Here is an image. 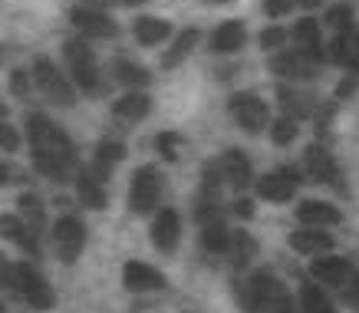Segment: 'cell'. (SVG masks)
Masks as SVG:
<instances>
[{
	"instance_id": "obj_1",
	"label": "cell",
	"mask_w": 359,
	"mask_h": 313,
	"mask_svg": "<svg viewBox=\"0 0 359 313\" xmlns=\"http://www.w3.org/2000/svg\"><path fill=\"white\" fill-rule=\"evenodd\" d=\"M27 139H30L33 168L50 182H73L79 168V155L63 126H56L46 112H27Z\"/></svg>"
},
{
	"instance_id": "obj_2",
	"label": "cell",
	"mask_w": 359,
	"mask_h": 313,
	"mask_svg": "<svg viewBox=\"0 0 359 313\" xmlns=\"http://www.w3.org/2000/svg\"><path fill=\"white\" fill-rule=\"evenodd\" d=\"M234 291H238V303L248 313H297L290 287L267 267H257L248 281H238Z\"/></svg>"
},
{
	"instance_id": "obj_3",
	"label": "cell",
	"mask_w": 359,
	"mask_h": 313,
	"mask_svg": "<svg viewBox=\"0 0 359 313\" xmlns=\"http://www.w3.org/2000/svg\"><path fill=\"white\" fill-rule=\"evenodd\" d=\"M0 274H4V284H7L30 310L46 313L56 307V291L50 287V281L40 274L36 264H30V260H4V270H0Z\"/></svg>"
},
{
	"instance_id": "obj_4",
	"label": "cell",
	"mask_w": 359,
	"mask_h": 313,
	"mask_svg": "<svg viewBox=\"0 0 359 313\" xmlns=\"http://www.w3.org/2000/svg\"><path fill=\"white\" fill-rule=\"evenodd\" d=\"M310 277L320 287L337 291L349 307L359 310V270L353 267V260L337 258V254H316L313 264H310Z\"/></svg>"
},
{
	"instance_id": "obj_5",
	"label": "cell",
	"mask_w": 359,
	"mask_h": 313,
	"mask_svg": "<svg viewBox=\"0 0 359 313\" xmlns=\"http://www.w3.org/2000/svg\"><path fill=\"white\" fill-rule=\"evenodd\" d=\"M63 60L69 69V83L83 89L86 96H99L102 93V73H99V60L93 53V46L86 44V36H73L63 44Z\"/></svg>"
},
{
	"instance_id": "obj_6",
	"label": "cell",
	"mask_w": 359,
	"mask_h": 313,
	"mask_svg": "<svg viewBox=\"0 0 359 313\" xmlns=\"http://www.w3.org/2000/svg\"><path fill=\"white\" fill-rule=\"evenodd\" d=\"M162 188H165V175L158 172V165H142L135 168L129 182V211L139 218H149L158 211L162 201Z\"/></svg>"
},
{
	"instance_id": "obj_7",
	"label": "cell",
	"mask_w": 359,
	"mask_h": 313,
	"mask_svg": "<svg viewBox=\"0 0 359 313\" xmlns=\"http://www.w3.org/2000/svg\"><path fill=\"white\" fill-rule=\"evenodd\" d=\"M30 76H33V86L40 89L50 102H56V106H63V109L76 106V86L69 83V76H66L63 69L53 63V60L36 56V60H33Z\"/></svg>"
},
{
	"instance_id": "obj_8",
	"label": "cell",
	"mask_w": 359,
	"mask_h": 313,
	"mask_svg": "<svg viewBox=\"0 0 359 313\" xmlns=\"http://www.w3.org/2000/svg\"><path fill=\"white\" fill-rule=\"evenodd\" d=\"M304 165H306V175H310L316 185H327V188H333V192H339V194L349 192L346 175H343L339 162L333 159V152H330L323 142H313V145H306Z\"/></svg>"
},
{
	"instance_id": "obj_9",
	"label": "cell",
	"mask_w": 359,
	"mask_h": 313,
	"mask_svg": "<svg viewBox=\"0 0 359 313\" xmlns=\"http://www.w3.org/2000/svg\"><path fill=\"white\" fill-rule=\"evenodd\" d=\"M228 112L231 119L238 122L244 132H250V135H261L271 126V106L257 93H231Z\"/></svg>"
},
{
	"instance_id": "obj_10",
	"label": "cell",
	"mask_w": 359,
	"mask_h": 313,
	"mask_svg": "<svg viewBox=\"0 0 359 313\" xmlns=\"http://www.w3.org/2000/svg\"><path fill=\"white\" fill-rule=\"evenodd\" d=\"M297 188H300V172L290 168V165H280V168H273V172L257 178V198L267 201V205H287V201H294Z\"/></svg>"
},
{
	"instance_id": "obj_11",
	"label": "cell",
	"mask_w": 359,
	"mask_h": 313,
	"mask_svg": "<svg viewBox=\"0 0 359 313\" xmlns=\"http://www.w3.org/2000/svg\"><path fill=\"white\" fill-rule=\"evenodd\" d=\"M53 248H56V258L63 264H76L83 248H86V227L79 221L76 215H63L56 218L53 225Z\"/></svg>"
},
{
	"instance_id": "obj_12",
	"label": "cell",
	"mask_w": 359,
	"mask_h": 313,
	"mask_svg": "<svg viewBox=\"0 0 359 313\" xmlns=\"http://www.w3.org/2000/svg\"><path fill=\"white\" fill-rule=\"evenodd\" d=\"M69 23L79 30V36H96V40H116L119 36V23L112 20L109 11H102V7L76 4L69 11Z\"/></svg>"
},
{
	"instance_id": "obj_13",
	"label": "cell",
	"mask_w": 359,
	"mask_h": 313,
	"mask_svg": "<svg viewBox=\"0 0 359 313\" xmlns=\"http://www.w3.org/2000/svg\"><path fill=\"white\" fill-rule=\"evenodd\" d=\"M122 284H126L129 293H162L165 287H168V277H165L158 267L145 264V260H126Z\"/></svg>"
},
{
	"instance_id": "obj_14",
	"label": "cell",
	"mask_w": 359,
	"mask_h": 313,
	"mask_svg": "<svg viewBox=\"0 0 359 313\" xmlns=\"http://www.w3.org/2000/svg\"><path fill=\"white\" fill-rule=\"evenodd\" d=\"M267 66H271L273 76H280L287 83H304V79H313L323 63H316V60H310V56L294 50V53H273L271 60H267Z\"/></svg>"
},
{
	"instance_id": "obj_15",
	"label": "cell",
	"mask_w": 359,
	"mask_h": 313,
	"mask_svg": "<svg viewBox=\"0 0 359 313\" xmlns=\"http://www.w3.org/2000/svg\"><path fill=\"white\" fill-rule=\"evenodd\" d=\"M215 165H218V172H221V182L231 185L234 192H244L254 182V168H250L248 152H241V149L221 152L218 159H215Z\"/></svg>"
},
{
	"instance_id": "obj_16",
	"label": "cell",
	"mask_w": 359,
	"mask_h": 313,
	"mask_svg": "<svg viewBox=\"0 0 359 313\" xmlns=\"http://www.w3.org/2000/svg\"><path fill=\"white\" fill-rule=\"evenodd\" d=\"M178 241H182V218L175 208H162L155 211L152 218V244L155 251L162 254H175L178 251Z\"/></svg>"
},
{
	"instance_id": "obj_17",
	"label": "cell",
	"mask_w": 359,
	"mask_h": 313,
	"mask_svg": "<svg viewBox=\"0 0 359 313\" xmlns=\"http://www.w3.org/2000/svg\"><path fill=\"white\" fill-rule=\"evenodd\" d=\"M0 238H7L13 248H20L33 260L40 258V234L20 215H0Z\"/></svg>"
},
{
	"instance_id": "obj_18",
	"label": "cell",
	"mask_w": 359,
	"mask_h": 313,
	"mask_svg": "<svg viewBox=\"0 0 359 313\" xmlns=\"http://www.w3.org/2000/svg\"><path fill=\"white\" fill-rule=\"evenodd\" d=\"M290 40H294V50L297 53L310 56V60H316V63H323L327 60V46H323V27L316 20H310V17H304V20L294 23V33H290Z\"/></svg>"
},
{
	"instance_id": "obj_19",
	"label": "cell",
	"mask_w": 359,
	"mask_h": 313,
	"mask_svg": "<svg viewBox=\"0 0 359 313\" xmlns=\"http://www.w3.org/2000/svg\"><path fill=\"white\" fill-rule=\"evenodd\" d=\"M277 102L283 106V116H294L297 122L300 119H310L316 112V96L310 93V89H300L297 83H280L277 86Z\"/></svg>"
},
{
	"instance_id": "obj_20",
	"label": "cell",
	"mask_w": 359,
	"mask_h": 313,
	"mask_svg": "<svg viewBox=\"0 0 359 313\" xmlns=\"http://www.w3.org/2000/svg\"><path fill=\"white\" fill-rule=\"evenodd\" d=\"M149 112H152V99L142 89H129L126 96L112 102V119L122 122V126H139V122L149 119Z\"/></svg>"
},
{
	"instance_id": "obj_21",
	"label": "cell",
	"mask_w": 359,
	"mask_h": 313,
	"mask_svg": "<svg viewBox=\"0 0 359 313\" xmlns=\"http://www.w3.org/2000/svg\"><path fill=\"white\" fill-rule=\"evenodd\" d=\"M126 142L122 139H116V135H106V139H99V145H96V152H93V175L96 178H102V182H109L112 178V172H116V165L126 159Z\"/></svg>"
},
{
	"instance_id": "obj_22",
	"label": "cell",
	"mask_w": 359,
	"mask_h": 313,
	"mask_svg": "<svg viewBox=\"0 0 359 313\" xmlns=\"http://www.w3.org/2000/svg\"><path fill=\"white\" fill-rule=\"evenodd\" d=\"M290 248L297 251V254H306V258H316V254H330V251L337 248V238L330 234L327 227H300V231H294L290 234Z\"/></svg>"
},
{
	"instance_id": "obj_23",
	"label": "cell",
	"mask_w": 359,
	"mask_h": 313,
	"mask_svg": "<svg viewBox=\"0 0 359 313\" xmlns=\"http://www.w3.org/2000/svg\"><path fill=\"white\" fill-rule=\"evenodd\" d=\"M244 44H248V27H244V20H224L218 30L211 33V40H208L211 53H218V56L241 53Z\"/></svg>"
},
{
	"instance_id": "obj_24",
	"label": "cell",
	"mask_w": 359,
	"mask_h": 313,
	"mask_svg": "<svg viewBox=\"0 0 359 313\" xmlns=\"http://www.w3.org/2000/svg\"><path fill=\"white\" fill-rule=\"evenodd\" d=\"M297 218L310 227H330V225H339L343 221V211L330 201H316V198H306L297 205Z\"/></svg>"
},
{
	"instance_id": "obj_25",
	"label": "cell",
	"mask_w": 359,
	"mask_h": 313,
	"mask_svg": "<svg viewBox=\"0 0 359 313\" xmlns=\"http://www.w3.org/2000/svg\"><path fill=\"white\" fill-rule=\"evenodd\" d=\"M73 182H76V198L86 208H93V211L106 208V182H102V178H96V175H93V168H76Z\"/></svg>"
},
{
	"instance_id": "obj_26",
	"label": "cell",
	"mask_w": 359,
	"mask_h": 313,
	"mask_svg": "<svg viewBox=\"0 0 359 313\" xmlns=\"http://www.w3.org/2000/svg\"><path fill=\"white\" fill-rule=\"evenodd\" d=\"M198 44H201V30H198V27H188V30H182L172 40V46H168V50L162 53V69H175V66H182L188 56L195 53Z\"/></svg>"
},
{
	"instance_id": "obj_27",
	"label": "cell",
	"mask_w": 359,
	"mask_h": 313,
	"mask_svg": "<svg viewBox=\"0 0 359 313\" xmlns=\"http://www.w3.org/2000/svg\"><path fill=\"white\" fill-rule=\"evenodd\" d=\"M330 63L343 66L346 73H359V50H356V36H353V30L346 33H337L333 40H330Z\"/></svg>"
},
{
	"instance_id": "obj_28",
	"label": "cell",
	"mask_w": 359,
	"mask_h": 313,
	"mask_svg": "<svg viewBox=\"0 0 359 313\" xmlns=\"http://www.w3.org/2000/svg\"><path fill=\"white\" fill-rule=\"evenodd\" d=\"M112 79L122 83L126 89H145L152 83V73L142 63L129 60V56H116V60H112Z\"/></svg>"
},
{
	"instance_id": "obj_29",
	"label": "cell",
	"mask_w": 359,
	"mask_h": 313,
	"mask_svg": "<svg viewBox=\"0 0 359 313\" xmlns=\"http://www.w3.org/2000/svg\"><path fill=\"white\" fill-rule=\"evenodd\" d=\"M132 33H135V40L142 46H158L172 36V23L162 20V17H139L132 23Z\"/></svg>"
},
{
	"instance_id": "obj_30",
	"label": "cell",
	"mask_w": 359,
	"mask_h": 313,
	"mask_svg": "<svg viewBox=\"0 0 359 313\" xmlns=\"http://www.w3.org/2000/svg\"><path fill=\"white\" fill-rule=\"evenodd\" d=\"M297 297H300V313H339L337 307H333V300L320 291V284H310V281L300 284Z\"/></svg>"
},
{
	"instance_id": "obj_31",
	"label": "cell",
	"mask_w": 359,
	"mask_h": 313,
	"mask_svg": "<svg viewBox=\"0 0 359 313\" xmlns=\"http://www.w3.org/2000/svg\"><path fill=\"white\" fill-rule=\"evenodd\" d=\"M228 254H231V260H234V267L238 270L250 267V260H254V254H257V241L250 238L248 231H231Z\"/></svg>"
},
{
	"instance_id": "obj_32",
	"label": "cell",
	"mask_w": 359,
	"mask_h": 313,
	"mask_svg": "<svg viewBox=\"0 0 359 313\" xmlns=\"http://www.w3.org/2000/svg\"><path fill=\"white\" fill-rule=\"evenodd\" d=\"M201 248L208 254H228L231 248V231L224 227V221H211L201 227Z\"/></svg>"
},
{
	"instance_id": "obj_33",
	"label": "cell",
	"mask_w": 359,
	"mask_h": 313,
	"mask_svg": "<svg viewBox=\"0 0 359 313\" xmlns=\"http://www.w3.org/2000/svg\"><path fill=\"white\" fill-rule=\"evenodd\" d=\"M17 208H20V218L27 221V225L40 234L43 231V225H46V208H43V201L36 198V194H20V201H17Z\"/></svg>"
},
{
	"instance_id": "obj_34",
	"label": "cell",
	"mask_w": 359,
	"mask_h": 313,
	"mask_svg": "<svg viewBox=\"0 0 359 313\" xmlns=\"http://www.w3.org/2000/svg\"><path fill=\"white\" fill-rule=\"evenodd\" d=\"M323 27H330L333 33H346L356 27V11L349 7V4H337V7H330L323 13Z\"/></svg>"
},
{
	"instance_id": "obj_35",
	"label": "cell",
	"mask_w": 359,
	"mask_h": 313,
	"mask_svg": "<svg viewBox=\"0 0 359 313\" xmlns=\"http://www.w3.org/2000/svg\"><path fill=\"white\" fill-rule=\"evenodd\" d=\"M297 135H300V126H297L294 116L271 119V139H273V145H294Z\"/></svg>"
},
{
	"instance_id": "obj_36",
	"label": "cell",
	"mask_w": 359,
	"mask_h": 313,
	"mask_svg": "<svg viewBox=\"0 0 359 313\" xmlns=\"http://www.w3.org/2000/svg\"><path fill=\"white\" fill-rule=\"evenodd\" d=\"M182 135L178 132H158V139H155V149H158V155H162L165 162H182Z\"/></svg>"
},
{
	"instance_id": "obj_37",
	"label": "cell",
	"mask_w": 359,
	"mask_h": 313,
	"mask_svg": "<svg viewBox=\"0 0 359 313\" xmlns=\"http://www.w3.org/2000/svg\"><path fill=\"white\" fill-rule=\"evenodd\" d=\"M310 119H313V126H316V139L330 135V129H333V119H337V102H320V109H316Z\"/></svg>"
},
{
	"instance_id": "obj_38",
	"label": "cell",
	"mask_w": 359,
	"mask_h": 313,
	"mask_svg": "<svg viewBox=\"0 0 359 313\" xmlns=\"http://www.w3.org/2000/svg\"><path fill=\"white\" fill-rule=\"evenodd\" d=\"M287 40H290V33L283 30V27H264L261 36H257V44H261L264 53H277Z\"/></svg>"
},
{
	"instance_id": "obj_39",
	"label": "cell",
	"mask_w": 359,
	"mask_h": 313,
	"mask_svg": "<svg viewBox=\"0 0 359 313\" xmlns=\"http://www.w3.org/2000/svg\"><path fill=\"white\" fill-rule=\"evenodd\" d=\"M20 129H17V126H11V122L7 119H0V152H17L20 149Z\"/></svg>"
},
{
	"instance_id": "obj_40",
	"label": "cell",
	"mask_w": 359,
	"mask_h": 313,
	"mask_svg": "<svg viewBox=\"0 0 359 313\" xmlns=\"http://www.w3.org/2000/svg\"><path fill=\"white\" fill-rule=\"evenodd\" d=\"M30 89H33V76L27 73V69H13L11 73V93L17 99H27L30 96Z\"/></svg>"
},
{
	"instance_id": "obj_41",
	"label": "cell",
	"mask_w": 359,
	"mask_h": 313,
	"mask_svg": "<svg viewBox=\"0 0 359 313\" xmlns=\"http://www.w3.org/2000/svg\"><path fill=\"white\" fill-rule=\"evenodd\" d=\"M261 11L267 13L271 20H280V17H287V13L297 11V4H294V0H264Z\"/></svg>"
},
{
	"instance_id": "obj_42",
	"label": "cell",
	"mask_w": 359,
	"mask_h": 313,
	"mask_svg": "<svg viewBox=\"0 0 359 313\" xmlns=\"http://www.w3.org/2000/svg\"><path fill=\"white\" fill-rule=\"evenodd\" d=\"M79 4H86V7H102V11H109V7H142L145 0H79Z\"/></svg>"
},
{
	"instance_id": "obj_43",
	"label": "cell",
	"mask_w": 359,
	"mask_h": 313,
	"mask_svg": "<svg viewBox=\"0 0 359 313\" xmlns=\"http://www.w3.org/2000/svg\"><path fill=\"white\" fill-rule=\"evenodd\" d=\"M356 89H359V73H346L343 76V83L337 86V99H349Z\"/></svg>"
},
{
	"instance_id": "obj_44",
	"label": "cell",
	"mask_w": 359,
	"mask_h": 313,
	"mask_svg": "<svg viewBox=\"0 0 359 313\" xmlns=\"http://www.w3.org/2000/svg\"><path fill=\"white\" fill-rule=\"evenodd\" d=\"M234 215H238V218H244V221H248V218L254 215V205H250L248 198H238V201H234Z\"/></svg>"
},
{
	"instance_id": "obj_45",
	"label": "cell",
	"mask_w": 359,
	"mask_h": 313,
	"mask_svg": "<svg viewBox=\"0 0 359 313\" xmlns=\"http://www.w3.org/2000/svg\"><path fill=\"white\" fill-rule=\"evenodd\" d=\"M297 11H320L323 7V0H294Z\"/></svg>"
},
{
	"instance_id": "obj_46",
	"label": "cell",
	"mask_w": 359,
	"mask_h": 313,
	"mask_svg": "<svg viewBox=\"0 0 359 313\" xmlns=\"http://www.w3.org/2000/svg\"><path fill=\"white\" fill-rule=\"evenodd\" d=\"M11 182V168H7V162H0V188Z\"/></svg>"
},
{
	"instance_id": "obj_47",
	"label": "cell",
	"mask_w": 359,
	"mask_h": 313,
	"mask_svg": "<svg viewBox=\"0 0 359 313\" xmlns=\"http://www.w3.org/2000/svg\"><path fill=\"white\" fill-rule=\"evenodd\" d=\"M0 119H7V106L4 102H0Z\"/></svg>"
},
{
	"instance_id": "obj_48",
	"label": "cell",
	"mask_w": 359,
	"mask_h": 313,
	"mask_svg": "<svg viewBox=\"0 0 359 313\" xmlns=\"http://www.w3.org/2000/svg\"><path fill=\"white\" fill-rule=\"evenodd\" d=\"M353 36H356V50H359V30H353Z\"/></svg>"
},
{
	"instance_id": "obj_49",
	"label": "cell",
	"mask_w": 359,
	"mask_h": 313,
	"mask_svg": "<svg viewBox=\"0 0 359 313\" xmlns=\"http://www.w3.org/2000/svg\"><path fill=\"white\" fill-rule=\"evenodd\" d=\"M208 4H228V0H208Z\"/></svg>"
},
{
	"instance_id": "obj_50",
	"label": "cell",
	"mask_w": 359,
	"mask_h": 313,
	"mask_svg": "<svg viewBox=\"0 0 359 313\" xmlns=\"http://www.w3.org/2000/svg\"><path fill=\"white\" fill-rule=\"evenodd\" d=\"M0 313H4V307H0Z\"/></svg>"
}]
</instances>
